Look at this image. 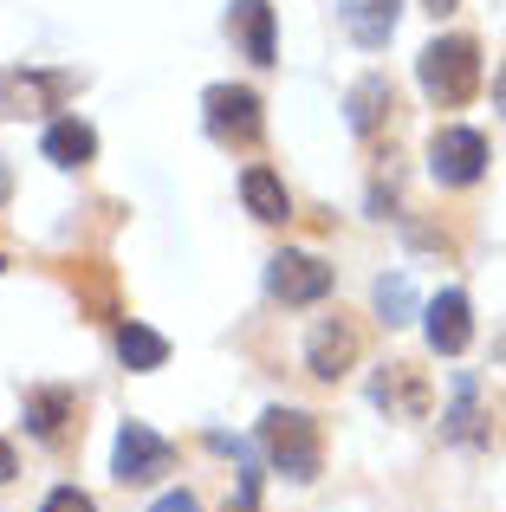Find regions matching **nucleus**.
Masks as SVG:
<instances>
[{
  "mask_svg": "<svg viewBox=\"0 0 506 512\" xmlns=\"http://www.w3.org/2000/svg\"><path fill=\"white\" fill-rule=\"evenodd\" d=\"M344 111H351V130H357V137H377V130L390 124V111H396L390 78H383V72L357 78V85H351V104H344Z\"/></svg>",
  "mask_w": 506,
  "mask_h": 512,
  "instance_id": "2eb2a0df",
  "label": "nucleus"
},
{
  "mask_svg": "<svg viewBox=\"0 0 506 512\" xmlns=\"http://www.w3.org/2000/svg\"><path fill=\"white\" fill-rule=\"evenodd\" d=\"M202 117H208V137H215V143H241V150L260 143V130H266L260 98H253L247 85H208Z\"/></svg>",
  "mask_w": 506,
  "mask_h": 512,
  "instance_id": "20e7f679",
  "label": "nucleus"
},
{
  "mask_svg": "<svg viewBox=\"0 0 506 512\" xmlns=\"http://www.w3.org/2000/svg\"><path fill=\"white\" fill-rule=\"evenodd\" d=\"M150 512H202V506H195V493H163Z\"/></svg>",
  "mask_w": 506,
  "mask_h": 512,
  "instance_id": "5701e85b",
  "label": "nucleus"
},
{
  "mask_svg": "<svg viewBox=\"0 0 506 512\" xmlns=\"http://www.w3.org/2000/svg\"><path fill=\"white\" fill-rule=\"evenodd\" d=\"M13 474H20V461H13V448H7V441H0V487H7Z\"/></svg>",
  "mask_w": 506,
  "mask_h": 512,
  "instance_id": "b1692460",
  "label": "nucleus"
},
{
  "mask_svg": "<svg viewBox=\"0 0 506 512\" xmlns=\"http://www.w3.org/2000/svg\"><path fill=\"white\" fill-rule=\"evenodd\" d=\"M351 363H357V325L351 318H318L312 338H305V370H312L318 383H338Z\"/></svg>",
  "mask_w": 506,
  "mask_h": 512,
  "instance_id": "9d476101",
  "label": "nucleus"
},
{
  "mask_svg": "<svg viewBox=\"0 0 506 512\" xmlns=\"http://www.w3.org/2000/svg\"><path fill=\"white\" fill-rule=\"evenodd\" d=\"M370 402H377L390 422H422V415L435 409V389L416 363H383V370L370 376Z\"/></svg>",
  "mask_w": 506,
  "mask_h": 512,
  "instance_id": "423d86ee",
  "label": "nucleus"
},
{
  "mask_svg": "<svg viewBox=\"0 0 506 512\" xmlns=\"http://www.w3.org/2000/svg\"><path fill=\"white\" fill-rule=\"evenodd\" d=\"M228 512H260V474H253V467L241 474V493L228 500Z\"/></svg>",
  "mask_w": 506,
  "mask_h": 512,
  "instance_id": "4be33fe9",
  "label": "nucleus"
},
{
  "mask_svg": "<svg viewBox=\"0 0 506 512\" xmlns=\"http://www.w3.org/2000/svg\"><path fill=\"white\" fill-rule=\"evenodd\" d=\"M422 7H429V13H455L461 0H422Z\"/></svg>",
  "mask_w": 506,
  "mask_h": 512,
  "instance_id": "bb28decb",
  "label": "nucleus"
},
{
  "mask_svg": "<svg viewBox=\"0 0 506 512\" xmlns=\"http://www.w3.org/2000/svg\"><path fill=\"white\" fill-rule=\"evenodd\" d=\"M241 201H247V214H253V221H286V214H292L286 182H279L273 169H260V163H253V169L241 175Z\"/></svg>",
  "mask_w": 506,
  "mask_h": 512,
  "instance_id": "dca6fc26",
  "label": "nucleus"
},
{
  "mask_svg": "<svg viewBox=\"0 0 506 512\" xmlns=\"http://www.w3.org/2000/svg\"><path fill=\"white\" fill-rule=\"evenodd\" d=\"M111 467H117L124 487H143V480H163L169 467H176V448H169L150 422H124L117 428V461Z\"/></svg>",
  "mask_w": 506,
  "mask_h": 512,
  "instance_id": "6e6552de",
  "label": "nucleus"
},
{
  "mask_svg": "<svg viewBox=\"0 0 506 512\" xmlns=\"http://www.w3.org/2000/svg\"><path fill=\"white\" fill-rule=\"evenodd\" d=\"M260 448L299 487L325 474V435H318V415H305V409H266L260 415Z\"/></svg>",
  "mask_w": 506,
  "mask_h": 512,
  "instance_id": "f257e3e1",
  "label": "nucleus"
},
{
  "mask_svg": "<svg viewBox=\"0 0 506 512\" xmlns=\"http://www.w3.org/2000/svg\"><path fill=\"white\" fill-rule=\"evenodd\" d=\"M494 111L506 117V65H500V72H494Z\"/></svg>",
  "mask_w": 506,
  "mask_h": 512,
  "instance_id": "393cba45",
  "label": "nucleus"
},
{
  "mask_svg": "<svg viewBox=\"0 0 506 512\" xmlns=\"http://www.w3.org/2000/svg\"><path fill=\"white\" fill-rule=\"evenodd\" d=\"M228 33L241 39V52L253 65H273V7H266V0H234L228 7Z\"/></svg>",
  "mask_w": 506,
  "mask_h": 512,
  "instance_id": "4468645a",
  "label": "nucleus"
},
{
  "mask_svg": "<svg viewBox=\"0 0 506 512\" xmlns=\"http://www.w3.org/2000/svg\"><path fill=\"white\" fill-rule=\"evenodd\" d=\"M0 273H7V260H0Z\"/></svg>",
  "mask_w": 506,
  "mask_h": 512,
  "instance_id": "cd10ccee",
  "label": "nucleus"
},
{
  "mask_svg": "<svg viewBox=\"0 0 506 512\" xmlns=\"http://www.w3.org/2000/svg\"><path fill=\"white\" fill-rule=\"evenodd\" d=\"M396 13H403V0H338V20L344 33L357 39L364 52H383L396 33Z\"/></svg>",
  "mask_w": 506,
  "mask_h": 512,
  "instance_id": "9b49d317",
  "label": "nucleus"
},
{
  "mask_svg": "<svg viewBox=\"0 0 506 512\" xmlns=\"http://www.w3.org/2000/svg\"><path fill=\"white\" fill-rule=\"evenodd\" d=\"M370 299H377L383 325H409V318H416V286H409V273H383Z\"/></svg>",
  "mask_w": 506,
  "mask_h": 512,
  "instance_id": "aec40b11",
  "label": "nucleus"
},
{
  "mask_svg": "<svg viewBox=\"0 0 506 512\" xmlns=\"http://www.w3.org/2000/svg\"><path fill=\"white\" fill-rule=\"evenodd\" d=\"M474 396H481V383H474V376H455V409L442 415V435H448V441H461V448H481V441H487Z\"/></svg>",
  "mask_w": 506,
  "mask_h": 512,
  "instance_id": "a211bd4d",
  "label": "nucleus"
},
{
  "mask_svg": "<svg viewBox=\"0 0 506 512\" xmlns=\"http://www.w3.org/2000/svg\"><path fill=\"white\" fill-rule=\"evenodd\" d=\"M72 85H78L72 72H26V65H13V72H0V117L59 111V104L72 98Z\"/></svg>",
  "mask_w": 506,
  "mask_h": 512,
  "instance_id": "39448f33",
  "label": "nucleus"
},
{
  "mask_svg": "<svg viewBox=\"0 0 506 512\" xmlns=\"http://www.w3.org/2000/svg\"><path fill=\"white\" fill-rule=\"evenodd\" d=\"M422 331H429L435 357H461L474 344V312H468V292H435L422 305Z\"/></svg>",
  "mask_w": 506,
  "mask_h": 512,
  "instance_id": "1a4fd4ad",
  "label": "nucleus"
},
{
  "mask_svg": "<svg viewBox=\"0 0 506 512\" xmlns=\"http://www.w3.org/2000/svg\"><path fill=\"white\" fill-rule=\"evenodd\" d=\"M117 357H124V370H163L169 338L150 331V325H137V318H124V325H117Z\"/></svg>",
  "mask_w": 506,
  "mask_h": 512,
  "instance_id": "f3484780",
  "label": "nucleus"
},
{
  "mask_svg": "<svg viewBox=\"0 0 506 512\" xmlns=\"http://www.w3.org/2000/svg\"><path fill=\"white\" fill-rule=\"evenodd\" d=\"M416 78H422V91H429V104L455 111V104H468L474 91H481V46H474L468 33L429 39L422 59H416Z\"/></svg>",
  "mask_w": 506,
  "mask_h": 512,
  "instance_id": "f03ea898",
  "label": "nucleus"
},
{
  "mask_svg": "<svg viewBox=\"0 0 506 512\" xmlns=\"http://www.w3.org/2000/svg\"><path fill=\"white\" fill-rule=\"evenodd\" d=\"M266 292L279 305H318L331 299V266L318 253H273L266 260Z\"/></svg>",
  "mask_w": 506,
  "mask_h": 512,
  "instance_id": "0eeeda50",
  "label": "nucleus"
},
{
  "mask_svg": "<svg viewBox=\"0 0 506 512\" xmlns=\"http://www.w3.org/2000/svg\"><path fill=\"white\" fill-rule=\"evenodd\" d=\"M39 512H98V506H91V493L59 487V493H46V506H39Z\"/></svg>",
  "mask_w": 506,
  "mask_h": 512,
  "instance_id": "412c9836",
  "label": "nucleus"
},
{
  "mask_svg": "<svg viewBox=\"0 0 506 512\" xmlns=\"http://www.w3.org/2000/svg\"><path fill=\"white\" fill-rule=\"evenodd\" d=\"M72 422H78V396L72 389H33V396H26V428H33V441L59 448Z\"/></svg>",
  "mask_w": 506,
  "mask_h": 512,
  "instance_id": "f8f14e48",
  "label": "nucleus"
},
{
  "mask_svg": "<svg viewBox=\"0 0 506 512\" xmlns=\"http://www.w3.org/2000/svg\"><path fill=\"white\" fill-rule=\"evenodd\" d=\"M39 156H46L52 169H85L91 156H98V130L78 124V117H59V124H46V137H39Z\"/></svg>",
  "mask_w": 506,
  "mask_h": 512,
  "instance_id": "ddd939ff",
  "label": "nucleus"
},
{
  "mask_svg": "<svg viewBox=\"0 0 506 512\" xmlns=\"http://www.w3.org/2000/svg\"><path fill=\"white\" fill-rule=\"evenodd\" d=\"M72 286H78V299H85V312H91V318H117V286H111V266L85 260V266L72 273Z\"/></svg>",
  "mask_w": 506,
  "mask_h": 512,
  "instance_id": "6ab92c4d",
  "label": "nucleus"
},
{
  "mask_svg": "<svg viewBox=\"0 0 506 512\" xmlns=\"http://www.w3.org/2000/svg\"><path fill=\"white\" fill-rule=\"evenodd\" d=\"M7 195H13V175H7V163H0V208H7Z\"/></svg>",
  "mask_w": 506,
  "mask_h": 512,
  "instance_id": "a878e982",
  "label": "nucleus"
},
{
  "mask_svg": "<svg viewBox=\"0 0 506 512\" xmlns=\"http://www.w3.org/2000/svg\"><path fill=\"white\" fill-rule=\"evenodd\" d=\"M429 175L442 188H474L487 175V137L468 124H442L429 137Z\"/></svg>",
  "mask_w": 506,
  "mask_h": 512,
  "instance_id": "7ed1b4c3",
  "label": "nucleus"
}]
</instances>
